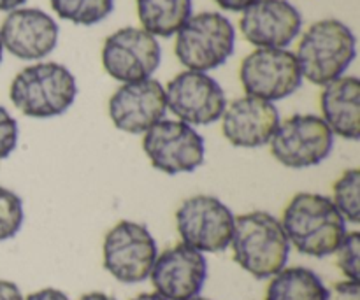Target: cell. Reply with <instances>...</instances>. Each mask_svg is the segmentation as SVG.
Wrapping results in <instances>:
<instances>
[{
	"label": "cell",
	"instance_id": "cell-22",
	"mask_svg": "<svg viewBox=\"0 0 360 300\" xmlns=\"http://www.w3.org/2000/svg\"><path fill=\"white\" fill-rule=\"evenodd\" d=\"M360 172L359 169H348L333 186V204L340 211L345 221L357 225L360 221Z\"/></svg>",
	"mask_w": 360,
	"mask_h": 300
},
{
	"label": "cell",
	"instance_id": "cell-18",
	"mask_svg": "<svg viewBox=\"0 0 360 300\" xmlns=\"http://www.w3.org/2000/svg\"><path fill=\"white\" fill-rule=\"evenodd\" d=\"M320 118L334 136L348 141L360 137V81L355 76H341L326 84L320 95Z\"/></svg>",
	"mask_w": 360,
	"mask_h": 300
},
{
	"label": "cell",
	"instance_id": "cell-26",
	"mask_svg": "<svg viewBox=\"0 0 360 300\" xmlns=\"http://www.w3.org/2000/svg\"><path fill=\"white\" fill-rule=\"evenodd\" d=\"M327 300H360L359 281L345 280L327 288Z\"/></svg>",
	"mask_w": 360,
	"mask_h": 300
},
{
	"label": "cell",
	"instance_id": "cell-11",
	"mask_svg": "<svg viewBox=\"0 0 360 300\" xmlns=\"http://www.w3.org/2000/svg\"><path fill=\"white\" fill-rule=\"evenodd\" d=\"M167 109L190 126L211 125L221 119L227 98L224 88L206 72L185 70L165 86Z\"/></svg>",
	"mask_w": 360,
	"mask_h": 300
},
{
	"label": "cell",
	"instance_id": "cell-23",
	"mask_svg": "<svg viewBox=\"0 0 360 300\" xmlns=\"http://www.w3.org/2000/svg\"><path fill=\"white\" fill-rule=\"evenodd\" d=\"M25 221L23 200L13 190L0 186V242L9 241L21 230Z\"/></svg>",
	"mask_w": 360,
	"mask_h": 300
},
{
	"label": "cell",
	"instance_id": "cell-10",
	"mask_svg": "<svg viewBox=\"0 0 360 300\" xmlns=\"http://www.w3.org/2000/svg\"><path fill=\"white\" fill-rule=\"evenodd\" d=\"M239 79L246 95L276 102L290 97L301 88L302 74L294 53L257 48L241 62Z\"/></svg>",
	"mask_w": 360,
	"mask_h": 300
},
{
	"label": "cell",
	"instance_id": "cell-15",
	"mask_svg": "<svg viewBox=\"0 0 360 300\" xmlns=\"http://www.w3.org/2000/svg\"><path fill=\"white\" fill-rule=\"evenodd\" d=\"M243 35L257 48L285 49L302 28V16L287 0H257L243 11Z\"/></svg>",
	"mask_w": 360,
	"mask_h": 300
},
{
	"label": "cell",
	"instance_id": "cell-8",
	"mask_svg": "<svg viewBox=\"0 0 360 300\" xmlns=\"http://www.w3.org/2000/svg\"><path fill=\"white\" fill-rule=\"evenodd\" d=\"M269 146L274 160L285 167L308 169L333 153L334 133L320 116L294 115L280 122Z\"/></svg>",
	"mask_w": 360,
	"mask_h": 300
},
{
	"label": "cell",
	"instance_id": "cell-16",
	"mask_svg": "<svg viewBox=\"0 0 360 300\" xmlns=\"http://www.w3.org/2000/svg\"><path fill=\"white\" fill-rule=\"evenodd\" d=\"M2 46L20 60H42L56 48L58 25L44 11L21 7L11 11L0 27Z\"/></svg>",
	"mask_w": 360,
	"mask_h": 300
},
{
	"label": "cell",
	"instance_id": "cell-32",
	"mask_svg": "<svg viewBox=\"0 0 360 300\" xmlns=\"http://www.w3.org/2000/svg\"><path fill=\"white\" fill-rule=\"evenodd\" d=\"M132 300H165V299L162 297V295H158L157 292H153V294H139Z\"/></svg>",
	"mask_w": 360,
	"mask_h": 300
},
{
	"label": "cell",
	"instance_id": "cell-6",
	"mask_svg": "<svg viewBox=\"0 0 360 300\" xmlns=\"http://www.w3.org/2000/svg\"><path fill=\"white\" fill-rule=\"evenodd\" d=\"M104 269L116 281L125 285L143 283L150 278L158 256L157 241L146 225L122 220L105 234Z\"/></svg>",
	"mask_w": 360,
	"mask_h": 300
},
{
	"label": "cell",
	"instance_id": "cell-7",
	"mask_svg": "<svg viewBox=\"0 0 360 300\" xmlns=\"http://www.w3.org/2000/svg\"><path fill=\"white\" fill-rule=\"evenodd\" d=\"M236 216L213 195H193L176 211V227L183 244L200 253H220L231 246Z\"/></svg>",
	"mask_w": 360,
	"mask_h": 300
},
{
	"label": "cell",
	"instance_id": "cell-19",
	"mask_svg": "<svg viewBox=\"0 0 360 300\" xmlns=\"http://www.w3.org/2000/svg\"><path fill=\"white\" fill-rule=\"evenodd\" d=\"M143 30L153 37H171L192 16V0H136Z\"/></svg>",
	"mask_w": 360,
	"mask_h": 300
},
{
	"label": "cell",
	"instance_id": "cell-25",
	"mask_svg": "<svg viewBox=\"0 0 360 300\" xmlns=\"http://www.w3.org/2000/svg\"><path fill=\"white\" fill-rule=\"evenodd\" d=\"M18 122L9 115L6 107L0 105V160L9 157L18 146Z\"/></svg>",
	"mask_w": 360,
	"mask_h": 300
},
{
	"label": "cell",
	"instance_id": "cell-34",
	"mask_svg": "<svg viewBox=\"0 0 360 300\" xmlns=\"http://www.w3.org/2000/svg\"><path fill=\"white\" fill-rule=\"evenodd\" d=\"M190 300H211V299H204V297H193V299H190Z\"/></svg>",
	"mask_w": 360,
	"mask_h": 300
},
{
	"label": "cell",
	"instance_id": "cell-2",
	"mask_svg": "<svg viewBox=\"0 0 360 300\" xmlns=\"http://www.w3.org/2000/svg\"><path fill=\"white\" fill-rule=\"evenodd\" d=\"M232 259L255 280H271L287 267L290 242L283 225L267 211L236 216L231 246Z\"/></svg>",
	"mask_w": 360,
	"mask_h": 300
},
{
	"label": "cell",
	"instance_id": "cell-3",
	"mask_svg": "<svg viewBox=\"0 0 360 300\" xmlns=\"http://www.w3.org/2000/svg\"><path fill=\"white\" fill-rule=\"evenodd\" d=\"M357 55V39L340 20H320L302 34L295 60L302 77L313 84L333 83L347 72Z\"/></svg>",
	"mask_w": 360,
	"mask_h": 300
},
{
	"label": "cell",
	"instance_id": "cell-1",
	"mask_svg": "<svg viewBox=\"0 0 360 300\" xmlns=\"http://www.w3.org/2000/svg\"><path fill=\"white\" fill-rule=\"evenodd\" d=\"M280 221L290 246L313 259L333 255L347 235L345 218L333 200L320 193H295Z\"/></svg>",
	"mask_w": 360,
	"mask_h": 300
},
{
	"label": "cell",
	"instance_id": "cell-12",
	"mask_svg": "<svg viewBox=\"0 0 360 300\" xmlns=\"http://www.w3.org/2000/svg\"><path fill=\"white\" fill-rule=\"evenodd\" d=\"M160 60L162 49L157 37L143 28H120L105 39L102 48L105 72L123 84L150 79L160 65Z\"/></svg>",
	"mask_w": 360,
	"mask_h": 300
},
{
	"label": "cell",
	"instance_id": "cell-21",
	"mask_svg": "<svg viewBox=\"0 0 360 300\" xmlns=\"http://www.w3.org/2000/svg\"><path fill=\"white\" fill-rule=\"evenodd\" d=\"M49 4L62 20L84 27L101 23L115 9V0H49Z\"/></svg>",
	"mask_w": 360,
	"mask_h": 300
},
{
	"label": "cell",
	"instance_id": "cell-20",
	"mask_svg": "<svg viewBox=\"0 0 360 300\" xmlns=\"http://www.w3.org/2000/svg\"><path fill=\"white\" fill-rule=\"evenodd\" d=\"M266 300H327V287L308 267H285L271 278Z\"/></svg>",
	"mask_w": 360,
	"mask_h": 300
},
{
	"label": "cell",
	"instance_id": "cell-17",
	"mask_svg": "<svg viewBox=\"0 0 360 300\" xmlns=\"http://www.w3.org/2000/svg\"><path fill=\"white\" fill-rule=\"evenodd\" d=\"M280 125V112L273 102L262 98H236L221 115V132L236 148H260L269 144Z\"/></svg>",
	"mask_w": 360,
	"mask_h": 300
},
{
	"label": "cell",
	"instance_id": "cell-33",
	"mask_svg": "<svg viewBox=\"0 0 360 300\" xmlns=\"http://www.w3.org/2000/svg\"><path fill=\"white\" fill-rule=\"evenodd\" d=\"M2 56H4V46H2V41H0V63H2Z\"/></svg>",
	"mask_w": 360,
	"mask_h": 300
},
{
	"label": "cell",
	"instance_id": "cell-31",
	"mask_svg": "<svg viewBox=\"0 0 360 300\" xmlns=\"http://www.w3.org/2000/svg\"><path fill=\"white\" fill-rule=\"evenodd\" d=\"M79 300H116L112 295L104 294V292H90V294H84Z\"/></svg>",
	"mask_w": 360,
	"mask_h": 300
},
{
	"label": "cell",
	"instance_id": "cell-24",
	"mask_svg": "<svg viewBox=\"0 0 360 300\" xmlns=\"http://www.w3.org/2000/svg\"><path fill=\"white\" fill-rule=\"evenodd\" d=\"M338 267L347 280L359 281L360 273V234L347 232L336 252Z\"/></svg>",
	"mask_w": 360,
	"mask_h": 300
},
{
	"label": "cell",
	"instance_id": "cell-30",
	"mask_svg": "<svg viewBox=\"0 0 360 300\" xmlns=\"http://www.w3.org/2000/svg\"><path fill=\"white\" fill-rule=\"evenodd\" d=\"M27 2V0H0V11H14V9H20V6H23V4Z\"/></svg>",
	"mask_w": 360,
	"mask_h": 300
},
{
	"label": "cell",
	"instance_id": "cell-5",
	"mask_svg": "<svg viewBox=\"0 0 360 300\" xmlns=\"http://www.w3.org/2000/svg\"><path fill=\"white\" fill-rule=\"evenodd\" d=\"M236 49V30L220 13L192 14L176 34L174 53L188 70L207 72L224 65Z\"/></svg>",
	"mask_w": 360,
	"mask_h": 300
},
{
	"label": "cell",
	"instance_id": "cell-4",
	"mask_svg": "<svg viewBox=\"0 0 360 300\" xmlns=\"http://www.w3.org/2000/svg\"><path fill=\"white\" fill-rule=\"evenodd\" d=\"M77 83L65 65L41 62L14 76L9 97L14 107L28 118H55L74 104Z\"/></svg>",
	"mask_w": 360,
	"mask_h": 300
},
{
	"label": "cell",
	"instance_id": "cell-13",
	"mask_svg": "<svg viewBox=\"0 0 360 300\" xmlns=\"http://www.w3.org/2000/svg\"><path fill=\"white\" fill-rule=\"evenodd\" d=\"M165 88L157 79L125 83L109 98V118L112 125L127 133H144L165 119Z\"/></svg>",
	"mask_w": 360,
	"mask_h": 300
},
{
	"label": "cell",
	"instance_id": "cell-28",
	"mask_svg": "<svg viewBox=\"0 0 360 300\" xmlns=\"http://www.w3.org/2000/svg\"><path fill=\"white\" fill-rule=\"evenodd\" d=\"M0 300H23L20 287L13 281L0 280Z\"/></svg>",
	"mask_w": 360,
	"mask_h": 300
},
{
	"label": "cell",
	"instance_id": "cell-29",
	"mask_svg": "<svg viewBox=\"0 0 360 300\" xmlns=\"http://www.w3.org/2000/svg\"><path fill=\"white\" fill-rule=\"evenodd\" d=\"M221 9L231 11V13H243L245 9H248L252 4H255L257 0H214Z\"/></svg>",
	"mask_w": 360,
	"mask_h": 300
},
{
	"label": "cell",
	"instance_id": "cell-9",
	"mask_svg": "<svg viewBox=\"0 0 360 300\" xmlns=\"http://www.w3.org/2000/svg\"><path fill=\"white\" fill-rule=\"evenodd\" d=\"M143 150L151 165L169 176L193 172L206 160L202 136L179 119H162L144 132Z\"/></svg>",
	"mask_w": 360,
	"mask_h": 300
},
{
	"label": "cell",
	"instance_id": "cell-27",
	"mask_svg": "<svg viewBox=\"0 0 360 300\" xmlns=\"http://www.w3.org/2000/svg\"><path fill=\"white\" fill-rule=\"evenodd\" d=\"M23 300H70L63 294L62 290H56V288H42V290L34 292V294L27 295Z\"/></svg>",
	"mask_w": 360,
	"mask_h": 300
},
{
	"label": "cell",
	"instance_id": "cell-14",
	"mask_svg": "<svg viewBox=\"0 0 360 300\" xmlns=\"http://www.w3.org/2000/svg\"><path fill=\"white\" fill-rule=\"evenodd\" d=\"M150 280L155 292L165 300L199 297L207 280L206 256L183 242L172 246L157 256Z\"/></svg>",
	"mask_w": 360,
	"mask_h": 300
}]
</instances>
